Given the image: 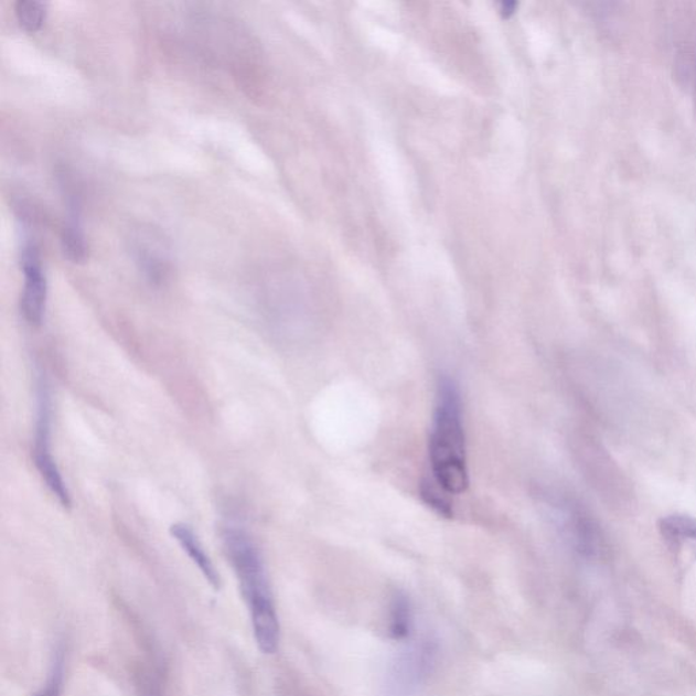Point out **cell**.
<instances>
[{"label":"cell","mask_w":696,"mask_h":696,"mask_svg":"<svg viewBox=\"0 0 696 696\" xmlns=\"http://www.w3.org/2000/svg\"><path fill=\"white\" fill-rule=\"evenodd\" d=\"M33 456L34 464H36L46 488L64 508L72 507V495H69L66 482H64L62 472L51 452V405L49 390L44 384H40L38 390V419Z\"/></svg>","instance_id":"3"},{"label":"cell","mask_w":696,"mask_h":696,"mask_svg":"<svg viewBox=\"0 0 696 696\" xmlns=\"http://www.w3.org/2000/svg\"><path fill=\"white\" fill-rule=\"evenodd\" d=\"M422 496L427 505H430L435 511L442 514V516L450 517L452 508H450L449 502L446 496L435 488H430L429 484H425L422 488Z\"/></svg>","instance_id":"12"},{"label":"cell","mask_w":696,"mask_h":696,"mask_svg":"<svg viewBox=\"0 0 696 696\" xmlns=\"http://www.w3.org/2000/svg\"><path fill=\"white\" fill-rule=\"evenodd\" d=\"M130 250L139 270L153 285L167 282L172 272L171 245L160 231L151 226H139L130 237Z\"/></svg>","instance_id":"4"},{"label":"cell","mask_w":696,"mask_h":696,"mask_svg":"<svg viewBox=\"0 0 696 696\" xmlns=\"http://www.w3.org/2000/svg\"><path fill=\"white\" fill-rule=\"evenodd\" d=\"M432 475L447 494H461L468 477L463 405L458 384L443 376L438 383L435 417L429 438Z\"/></svg>","instance_id":"1"},{"label":"cell","mask_w":696,"mask_h":696,"mask_svg":"<svg viewBox=\"0 0 696 696\" xmlns=\"http://www.w3.org/2000/svg\"><path fill=\"white\" fill-rule=\"evenodd\" d=\"M248 608L257 647L265 654L277 653L280 642V625L274 600L255 602Z\"/></svg>","instance_id":"6"},{"label":"cell","mask_w":696,"mask_h":696,"mask_svg":"<svg viewBox=\"0 0 696 696\" xmlns=\"http://www.w3.org/2000/svg\"><path fill=\"white\" fill-rule=\"evenodd\" d=\"M34 696H52V695L46 694V693H41V694L34 695Z\"/></svg>","instance_id":"13"},{"label":"cell","mask_w":696,"mask_h":696,"mask_svg":"<svg viewBox=\"0 0 696 696\" xmlns=\"http://www.w3.org/2000/svg\"><path fill=\"white\" fill-rule=\"evenodd\" d=\"M21 265L25 283L21 298L23 318L29 324L39 326L43 324L49 286L41 266L40 249L36 244L29 242L22 249Z\"/></svg>","instance_id":"5"},{"label":"cell","mask_w":696,"mask_h":696,"mask_svg":"<svg viewBox=\"0 0 696 696\" xmlns=\"http://www.w3.org/2000/svg\"><path fill=\"white\" fill-rule=\"evenodd\" d=\"M171 534L175 540L180 544L184 553L189 555L190 559L194 561L199 570H201L207 582L212 585L213 589H221L219 572L216 571L212 558L208 557L206 549L202 546L197 535L190 525L179 523L171 526Z\"/></svg>","instance_id":"7"},{"label":"cell","mask_w":696,"mask_h":696,"mask_svg":"<svg viewBox=\"0 0 696 696\" xmlns=\"http://www.w3.org/2000/svg\"><path fill=\"white\" fill-rule=\"evenodd\" d=\"M15 15L23 31L36 33L46 20V6L38 0H20L15 4Z\"/></svg>","instance_id":"11"},{"label":"cell","mask_w":696,"mask_h":696,"mask_svg":"<svg viewBox=\"0 0 696 696\" xmlns=\"http://www.w3.org/2000/svg\"><path fill=\"white\" fill-rule=\"evenodd\" d=\"M224 547L234 572L238 578L239 589L247 604L249 602L274 599L270 581H268L265 564L254 540L247 532L238 528H226Z\"/></svg>","instance_id":"2"},{"label":"cell","mask_w":696,"mask_h":696,"mask_svg":"<svg viewBox=\"0 0 696 696\" xmlns=\"http://www.w3.org/2000/svg\"><path fill=\"white\" fill-rule=\"evenodd\" d=\"M414 617L411 602L406 595H396L390 606L389 636L395 641H405L413 633Z\"/></svg>","instance_id":"10"},{"label":"cell","mask_w":696,"mask_h":696,"mask_svg":"<svg viewBox=\"0 0 696 696\" xmlns=\"http://www.w3.org/2000/svg\"><path fill=\"white\" fill-rule=\"evenodd\" d=\"M61 244L64 257L67 260L79 265V263H84L87 259L89 247H87L85 233L82 229L77 213H73L67 224L64 225Z\"/></svg>","instance_id":"9"},{"label":"cell","mask_w":696,"mask_h":696,"mask_svg":"<svg viewBox=\"0 0 696 696\" xmlns=\"http://www.w3.org/2000/svg\"><path fill=\"white\" fill-rule=\"evenodd\" d=\"M658 531L672 548H678L687 542L696 544V518L687 514L676 513L661 518Z\"/></svg>","instance_id":"8"}]
</instances>
